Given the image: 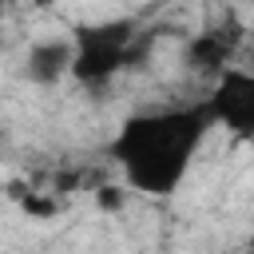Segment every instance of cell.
Masks as SVG:
<instances>
[{"label": "cell", "mask_w": 254, "mask_h": 254, "mask_svg": "<svg viewBox=\"0 0 254 254\" xmlns=\"http://www.w3.org/2000/svg\"><path fill=\"white\" fill-rule=\"evenodd\" d=\"M123 202H127V190L115 187V183H107V187L95 190V206H99V210H119Z\"/></svg>", "instance_id": "8992f818"}, {"label": "cell", "mask_w": 254, "mask_h": 254, "mask_svg": "<svg viewBox=\"0 0 254 254\" xmlns=\"http://www.w3.org/2000/svg\"><path fill=\"white\" fill-rule=\"evenodd\" d=\"M147 44H151V32H143L139 20H131V16L87 24V28L75 32V67H71V79L83 83V87H103L123 67H131L135 60H143Z\"/></svg>", "instance_id": "7a4b0ae2"}, {"label": "cell", "mask_w": 254, "mask_h": 254, "mask_svg": "<svg viewBox=\"0 0 254 254\" xmlns=\"http://www.w3.org/2000/svg\"><path fill=\"white\" fill-rule=\"evenodd\" d=\"M214 127L234 135L238 143H254V71L250 67H230L206 95Z\"/></svg>", "instance_id": "277c9868"}, {"label": "cell", "mask_w": 254, "mask_h": 254, "mask_svg": "<svg viewBox=\"0 0 254 254\" xmlns=\"http://www.w3.org/2000/svg\"><path fill=\"white\" fill-rule=\"evenodd\" d=\"M210 127L214 119H210L206 99L163 107V111H139L111 139V159L123 171L131 190L167 198L183 187Z\"/></svg>", "instance_id": "6da1fadb"}, {"label": "cell", "mask_w": 254, "mask_h": 254, "mask_svg": "<svg viewBox=\"0 0 254 254\" xmlns=\"http://www.w3.org/2000/svg\"><path fill=\"white\" fill-rule=\"evenodd\" d=\"M242 44H246V28H242V20L234 12H226L222 20L198 28L187 40V67L194 75H206V79L218 83L230 67H238L234 56L242 52Z\"/></svg>", "instance_id": "3957f363"}, {"label": "cell", "mask_w": 254, "mask_h": 254, "mask_svg": "<svg viewBox=\"0 0 254 254\" xmlns=\"http://www.w3.org/2000/svg\"><path fill=\"white\" fill-rule=\"evenodd\" d=\"M71 67H75V36H48L24 52V79H32L36 87L60 83L64 75H71Z\"/></svg>", "instance_id": "5b68a950"}]
</instances>
